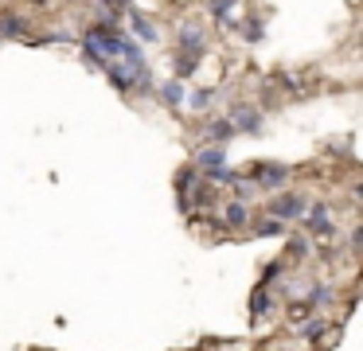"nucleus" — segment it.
I'll list each match as a JSON object with an SVG mask.
<instances>
[{
  "instance_id": "obj_9",
  "label": "nucleus",
  "mask_w": 363,
  "mask_h": 351,
  "mask_svg": "<svg viewBox=\"0 0 363 351\" xmlns=\"http://www.w3.org/2000/svg\"><path fill=\"white\" fill-rule=\"evenodd\" d=\"M28 20L20 12H0V43H4V39H20V35H28Z\"/></svg>"
},
{
  "instance_id": "obj_21",
  "label": "nucleus",
  "mask_w": 363,
  "mask_h": 351,
  "mask_svg": "<svg viewBox=\"0 0 363 351\" xmlns=\"http://www.w3.org/2000/svg\"><path fill=\"white\" fill-rule=\"evenodd\" d=\"M324 328H328V320H324V316H313L305 328H301V335H305V340H320Z\"/></svg>"
},
{
  "instance_id": "obj_12",
  "label": "nucleus",
  "mask_w": 363,
  "mask_h": 351,
  "mask_svg": "<svg viewBox=\"0 0 363 351\" xmlns=\"http://www.w3.org/2000/svg\"><path fill=\"white\" fill-rule=\"evenodd\" d=\"M102 70H106V78H110V82L118 86L121 94H129V67H125V62H121V59H113V62H106Z\"/></svg>"
},
{
  "instance_id": "obj_17",
  "label": "nucleus",
  "mask_w": 363,
  "mask_h": 351,
  "mask_svg": "<svg viewBox=\"0 0 363 351\" xmlns=\"http://www.w3.org/2000/svg\"><path fill=\"white\" fill-rule=\"evenodd\" d=\"M230 184H235V203H250V199H258V195H262L254 179H242V176H235Z\"/></svg>"
},
{
  "instance_id": "obj_6",
  "label": "nucleus",
  "mask_w": 363,
  "mask_h": 351,
  "mask_svg": "<svg viewBox=\"0 0 363 351\" xmlns=\"http://www.w3.org/2000/svg\"><path fill=\"white\" fill-rule=\"evenodd\" d=\"M305 226L316 234V238H332V234H336V226H332V211H328V203H308V211H305Z\"/></svg>"
},
{
  "instance_id": "obj_18",
  "label": "nucleus",
  "mask_w": 363,
  "mask_h": 351,
  "mask_svg": "<svg viewBox=\"0 0 363 351\" xmlns=\"http://www.w3.org/2000/svg\"><path fill=\"white\" fill-rule=\"evenodd\" d=\"M254 234H258V238H281V234H289V226H285L281 223V218H262V223H258V230H254Z\"/></svg>"
},
{
  "instance_id": "obj_4",
  "label": "nucleus",
  "mask_w": 363,
  "mask_h": 351,
  "mask_svg": "<svg viewBox=\"0 0 363 351\" xmlns=\"http://www.w3.org/2000/svg\"><path fill=\"white\" fill-rule=\"evenodd\" d=\"M176 51H180V55H199V59H203V55H207V31H203V23H199V20L180 23V28H176Z\"/></svg>"
},
{
  "instance_id": "obj_1",
  "label": "nucleus",
  "mask_w": 363,
  "mask_h": 351,
  "mask_svg": "<svg viewBox=\"0 0 363 351\" xmlns=\"http://www.w3.org/2000/svg\"><path fill=\"white\" fill-rule=\"evenodd\" d=\"M191 168H196L203 179H211V184H230V179L238 176V172L227 168V152H223V148H215V145L199 148L196 160H191Z\"/></svg>"
},
{
  "instance_id": "obj_7",
  "label": "nucleus",
  "mask_w": 363,
  "mask_h": 351,
  "mask_svg": "<svg viewBox=\"0 0 363 351\" xmlns=\"http://www.w3.org/2000/svg\"><path fill=\"white\" fill-rule=\"evenodd\" d=\"M125 16H129V31H133L137 43H157V39H160L157 23H152L149 16L141 12V8H125Z\"/></svg>"
},
{
  "instance_id": "obj_19",
  "label": "nucleus",
  "mask_w": 363,
  "mask_h": 351,
  "mask_svg": "<svg viewBox=\"0 0 363 351\" xmlns=\"http://www.w3.org/2000/svg\"><path fill=\"white\" fill-rule=\"evenodd\" d=\"M336 301V289L332 285H313V293H308V304H316V308H324V304Z\"/></svg>"
},
{
  "instance_id": "obj_22",
  "label": "nucleus",
  "mask_w": 363,
  "mask_h": 351,
  "mask_svg": "<svg viewBox=\"0 0 363 351\" xmlns=\"http://www.w3.org/2000/svg\"><path fill=\"white\" fill-rule=\"evenodd\" d=\"M32 4H43V0H32Z\"/></svg>"
},
{
  "instance_id": "obj_10",
  "label": "nucleus",
  "mask_w": 363,
  "mask_h": 351,
  "mask_svg": "<svg viewBox=\"0 0 363 351\" xmlns=\"http://www.w3.org/2000/svg\"><path fill=\"white\" fill-rule=\"evenodd\" d=\"M157 98L164 101L168 109H180V106H184V82H180V78H168V82H160V86H157Z\"/></svg>"
},
{
  "instance_id": "obj_3",
  "label": "nucleus",
  "mask_w": 363,
  "mask_h": 351,
  "mask_svg": "<svg viewBox=\"0 0 363 351\" xmlns=\"http://www.w3.org/2000/svg\"><path fill=\"white\" fill-rule=\"evenodd\" d=\"M308 211V199L305 195H293V191H281L269 199V218H281V223H301Z\"/></svg>"
},
{
  "instance_id": "obj_8",
  "label": "nucleus",
  "mask_w": 363,
  "mask_h": 351,
  "mask_svg": "<svg viewBox=\"0 0 363 351\" xmlns=\"http://www.w3.org/2000/svg\"><path fill=\"white\" fill-rule=\"evenodd\" d=\"M203 137H207V145L223 148V145H227V140H235L238 133H235V125H230L227 117H211V121L203 125Z\"/></svg>"
},
{
  "instance_id": "obj_5",
  "label": "nucleus",
  "mask_w": 363,
  "mask_h": 351,
  "mask_svg": "<svg viewBox=\"0 0 363 351\" xmlns=\"http://www.w3.org/2000/svg\"><path fill=\"white\" fill-rule=\"evenodd\" d=\"M289 176H293L289 164H258L250 179L258 184V191H281V187L289 184Z\"/></svg>"
},
{
  "instance_id": "obj_16",
  "label": "nucleus",
  "mask_w": 363,
  "mask_h": 351,
  "mask_svg": "<svg viewBox=\"0 0 363 351\" xmlns=\"http://www.w3.org/2000/svg\"><path fill=\"white\" fill-rule=\"evenodd\" d=\"M227 28H230V31H238V35H242L246 43H258V39H262V20H230Z\"/></svg>"
},
{
  "instance_id": "obj_13",
  "label": "nucleus",
  "mask_w": 363,
  "mask_h": 351,
  "mask_svg": "<svg viewBox=\"0 0 363 351\" xmlns=\"http://www.w3.org/2000/svg\"><path fill=\"white\" fill-rule=\"evenodd\" d=\"M235 8H238V0H207V16H211L215 23H230L235 20V16H230Z\"/></svg>"
},
{
  "instance_id": "obj_2",
  "label": "nucleus",
  "mask_w": 363,
  "mask_h": 351,
  "mask_svg": "<svg viewBox=\"0 0 363 351\" xmlns=\"http://www.w3.org/2000/svg\"><path fill=\"white\" fill-rule=\"evenodd\" d=\"M227 121L235 125V133H246V137H262V129H266V117H262V109L250 106V101H230Z\"/></svg>"
},
{
  "instance_id": "obj_11",
  "label": "nucleus",
  "mask_w": 363,
  "mask_h": 351,
  "mask_svg": "<svg viewBox=\"0 0 363 351\" xmlns=\"http://www.w3.org/2000/svg\"><path fill=\"white\" fill-rule=\"evenodd\" d=\"M223 226H230V230H242V226H250V207L230 199L227 211H223Z\"/></svg>"
},
{
  "instance_id": "obj_15",
  "label": "nucleus",
  "mask_w": 363,
  "mask_h": 351,
  "mask_svg": "<svg viewBox=\"0 0 363 351\" xmlns=\"http://www.w3.org/2000/svg\"><path fill=\"white\" fill-rule=\"evenodd\" d=\"M215 98H219V90L215 86H203V90H196L188 98V109H196V113H207V109L215 106Z\"/></svg>"
},
{
  "instance_id": "obj_14",
  "label": "nucleus",
  "mask_w": 363,
  "mask_h": 351,
  "mask_svg": "<svg viewBox=\"0 0 363 351\" xmlns=\"http://www.w3.org/2000/svg\"><path fill=\"white\" fill-rule=\"evenodd\" d=\"M199 62H203L199 55H180V51H176V55H172V67H176V70H172V78H191Z\"/></svg>"
},
{
  "instance_id": "obj_20",
  "label": "nucleus",
  "mask_w": 363,
  "mask_h": 351,
  "mask_svg": "<svg viewBox=\"0 0 363 351\" xmlns=\"http://www.w3.org/2000/svg\"><path fill=\"white\" fill-rule=\"evenodd\" d=\"M266 308H269V293H266V285H262L258 293H254V301H250V316L262 320V316H266Z\"/></svg>"
}]
</instances>
